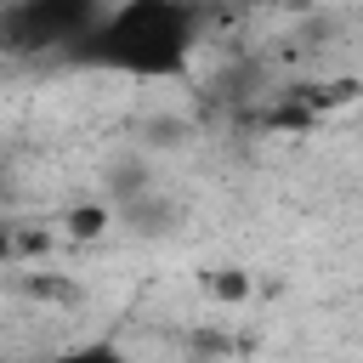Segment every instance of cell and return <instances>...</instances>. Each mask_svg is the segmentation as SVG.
I'll return each instance as SVG.
<instances>
[{"instance_id": "obj_1", "label": "cell", "mask_w": 363, "mask_h": 363, "mask_svg": "<svg viewBox=\"0 0 363 363\" xmlns=\"http://www.w3.org/2000/svg\"><path fill=\"white\" fill-rule=\"evenodd\" d=\"M204 28H210V0H113L62 62L136 85H170L193 68Z\"/></svg>"}, {"instance_id": "obj_2", "label": "cell", "mask_w": 363, "mask_h": 363, "mask_svg": "<svg viewBox=\"0 0 363 363\" xmlns=\"http://www.w3.org/2000/svg\"><path fill=\"white\" fill-rule=\"evenodd\" d=\"M113 0H6L0 6V51L6 57H51L62 62Z\"/></svg>"}, {"instance_id": "obj_3", "label": "cell", "mask_w": 363, "mask_h": 363, "mask_svg": "<svg viewBox=\"0 0 363 363\" xmlns=\"http://www.w3.org/2000/svg\"><path fill=\"white\" fill-rule=\"evenodd\" d=\"M17 363H142V357L125 352L119 340H74V346H57V352H40V357H17Z\"/></svg>"}, {"instance_id": "obj_4", "label": "cell", "mask_w": 363, "mask_h": 363, "mask_svg": "<svg viewBox=\"0 0 363 363\" xmlns=\"http://www.w3.org/2000/svg\"><path fill=\"white\" fill-rule=\"evenodd\" d=\"M11 255H17V227H11V221H0V267H6Z\"/></svg>"}, {"instance_id": "obj_5", "label": "cell", "mask_w": 363, "mask_h": 363, "mask_svg": "<svg viewBox=\"0 0 363 363\" xmlns=\"http://www.w3.org/2000/svg\"><path fill=\"white\" fill-rule=\"evenodd\" d=\"M6 187H11V164H6V153H0V199H6Z\"/></svg>"}, {"instance_id": "obj_6", "label": "cell", "mask_w": 363, "mask_h": 363, "mask_svg": "<svg viewBox=\"0 0 363 363\" xmlns=\"http://www.w3.org/2000/svg\"><path fill=\"white\" fill-rule=\"evenodd\" d=\"M210 6H261V0H210Z\"/></svg>"}]
</instances>
